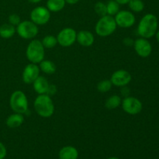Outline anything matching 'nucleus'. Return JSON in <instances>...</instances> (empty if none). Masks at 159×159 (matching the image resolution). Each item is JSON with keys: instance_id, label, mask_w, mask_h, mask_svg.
<instances>
[{"instance_id": "22", "label": "nucleus", "mask_w": 159, "mask_h": 159, "mask_svg": "<svg viewBox=\"0 0 159 159\" xmlns=\"http://www.w3.org/2000/svg\"><path fill=\"white\" fill-rule=\"evenodd\" d=\"M42 44L47 49H51L57 44V37L53 35H47L43 38L41 41Z\"/></svg>"}, {"instance_id": "10", "label": "nucleus", "mask_w": 159, "mask_h": 159, "mask_svg": "<svg viewBox=\"0 0 159 159\" xmlns=\"http://www.w3.org/2000/svg\"><path fill=\"white\" fill-rule=\"evenodd\" d=\"M116 25L121 28H130L134 25L136 22L135 16L130 11L120 10L114 16Z\"/></svg>"}, {"instance_id": "8", "label": "nucleus", "mask_w": 159, "mask_h": 159, "mask_svg": "<svg viewBox=\"0 0 159 159\" xmlns=\"http://www.w3.org/2000/svg\"><path fill=\"white\" fill-rule=\"evenodd\" d=\"M123 110L127 114L137 115L140 113L142 110V102L138 98L133 96H127L122 99L121 102Z\"/></svg>"}, {"instance_id": "32", "label": "nucleus", "mask_w": 159, "mask_h": 159, "mask_svg": "<svg viewBox=\"0 0 159 159\" xmlns=\"http://www.w3.org/2000/svg\"><path fill=\"white\" fill-rule=\"evenodd\" d=\"M119 5H126L129 2L130 0H115Z\"/></svg>"}, {"instance_id": "6", "label": "nucleus", "mask_w": 159, "mask_h": 159, "mask_svg": "<svg viewBox=\"0 0 159 159\" xmlns=\"http://www.w3.org/2000/svg\"><path fill=\"white\" fill-rule=\"evenodd\" d=\"M16 32L21 38L25 40L34 39L38 34L39 29L37 25L33 23L31 20H24L20 22L16 26Z\"/></svg>"}, {"instance_id": "19", "label": "nucleus", "mask_w": 159, "mask_h": 159, "mask_svg": "<svg viewBox=\"0 0 159 159\" xmlns=\"http://www.w3.org/2000/svg\"><path fill=\"white\" fill-rule=\"evenodd\" d=\"M65 0H48L47 2V8L50 12H57L61 11L65 8Z\"/></svg>"}, {"instance_id": "35", "label": "nucleus", "mask_w": 159, "mask_h": 159, "mask_svg": "<svg viewBox=\"0 0 159 159\" xmlns=\"http://www.w3.org/2000/svg\"><path fill=\"white\" fill-rule=\"evenodd\" d=\"M155 37H156V40H157V41L159 43V30H157V32H156V34H155Z\"/></svg>"}, {"instance_id": "9", "label": "nucleus", "mask_w": 159, "mask_h": 159, "mask_svg": "<svg viewBox=\"0 0 159 159\" xmlns=\"http://www.w3.org/2000/svg\"><path fill=\"white\" fill-rule=\"evenodd\" d=\"M51 19V12L44 6H37L30 12V20L37 26L45 25Z\"/></svg>"}, {"instance_id": "21", "label": "nucleus", "mask_w": 159, "mask_h": 159, "mask_svg": "<svg viewBox=\"0 0 159 159\" xmlns=\"http://www.w3.org/2000/svg\"><path fill=\"white\" fill-rule=\"evenodd\" d=\"M122 99L118 95H113L106 100L105 107L108 110H114L121 105Z\"/></svg>"}, {"instance_id": "13", "label": "nucleus", "mask_w": 159, "mask_h": 159, "mask_svg": "<svg viewBox=\"0 0 159 159\" xmlns=\"http://www.w3.org/2000/svg\"><path fill=\"white\" fill-rule=\"evenodd\" d=\"M134 48L138 55L141 57H147L152 54V44L146 38L141 37L137 39L134 43Z\"/></svg>"}, {"instance_id": "1", "label": "nucleus", "mask_w": 159, "mask_h": 159, "mask_svg": "<svg viewBox=\"0 0 159 159\" xmlns=\"http://www.w3.org/2000/svg\"><path fill=\"white\" fill-rule=\"evenodd\" d=\"M158 26V23L156 16L152 13H148L140 20L138 26V33L143 38H152L156 34Z\"/></svg>"}, {"instance_id": "11", "label": "nucleus", "mask_w": 159, "mask_h": 159, "mask_svg": "<svg viewBox=\"0 0 159 159\" xmlns=\"http://www.w3.org/2000/svg\"><path fill=\"white\" fill-rule=\"evenodd\" d=\"M132 76L129 71L124 69H120L112 74L110 81L113 85L117 87L127 86L131 82Z\"/></svg>"}, {"instance_id": "23", "label": "nucleus", "mask_w": 159, "mask_h": 159, "mask_svg": "<svg viewBox=\"0 0 159 159\" xmlns=\"http://www.w3.org/2000/svg\"><path fill=\"white\" fill-rule=\"evenodd\" d=\"M127 4L130 10L134 12H141L144 9V3L142 0H130Z\"/></svg>"}, {"instance_id": "18", "label": "nucleus", "mask_w": 159, "mask_h": 159, "mask_svg": "<svg viewBox=\"0 0 159 159\" xmlns=\"http://www.w3.org/2000/svg\"><path fill=\"white\" fill-rule=\"evenodd\" d=\"M16 32V26L10 23H4L0 26V37L4 39H9L13 37Z\"/></svg>"}, {"instance_id": "26", "label": "nucleus", "mask_w": 159, "mask_h": 159, "mask_svg": "<svg viewBox=\"0 0 159 159\" xmlns=\"http://www.w3.org/2000/svg\"><path fill=\"white\" fill-rule=\"evenodd\" d=\"M94 10L97 15L100 16H103L107 15V5L102 2H98L95 4Z\"/></svg>"}, {"instance_id": "33", "label": "nucleus", "mask_w": 159, "mask_h": 159, "mask_svg": "<svg viewBox=\"0 0 159 159\" xmlns=\"http://www.w3.org/2000/svg\"><path fill=\"white\" fill-rule=\"evenodd\" d=\"M65 2L69 5H75L79 2V0H65Z\"/></svg>"}, {"instance_id": "27", "label": "nucleus", "mask_w": 159, "mask_h": 159, "mask_svg": "<svg viewBox=\"0 0 159 159\" xmlns=\"http://www.w3.org/2000/svg\"><path fill=\"white\" fill-rule=\"evenodd\" d=\"M9 23L12 24V26H17L21 22V20H20V16L17 15V14H12L9 16Z\"/></svg>"}, {"instance_id": "4", "label": "nucleus", "mask_w": 159, "mask_h": 159, "mask_svg": "<svg viewBox=\"0 0 159 159\" xmlns=\"http://www.w3.org/2000/svg\"><path fill=\"white\" fill-rule=\"evenodd\" d=\"M45 48L41 41L37 39L32 40L26 50V58L30 63L39 64L44 59Z\"/></svg>"}, {"instance_id": "28", "label": "nucleus", "mask_w": 159, "mask_h": 159, "mask_svg": "<svg viewBox=\"0 0 159 159\" xmlns=\"http://www.w3.org/2000/svg\"><path fill=\"white\" fill-rule=\"evenodd\" d=\"M6 154H7V151H6V147L4 144L0 141V159H4L6 158Z\"/></svg>"}, {"instance_id": "20", "label": "nucleus", "mask_w": 159, "mask_h": 159, "mask_svg": "<svg viewBox=\"0 0 159 159\" xmlns=\"http://www.w3.org/2000/svg\"><path fill=\"white\" fill-rule=\"evenodd\" d=\"M39 68L41 71L47 75H53L56 71V65L53 61L50 60H44L43 59L41 62H40Z\"/></svg>"}, {"instance_id": "36", "label": "nucleus", "mask_w": 159, "mask_h": 159, "mask_svg": "<svg viewBox=\"0 0 159 159\" xmlns=\"http://www.w3.org/2000/svg\"><path fill=\"white\" fill-rule=\"evenodd\" d=\"M107 159H120L119 158H116V157H110V158H107Z\"/></svg>"}, {"instance_id": "30", "label": "nucleus", "mask_w": 159, "mask_h": 159, "mask_svg": "<svg viewBox=\"0 0 159 159\" xmlns=\"http://www.w3.org/2000/svg\"><path fill=\"white\" fill-rule=\"evenodd\" d=\"M123 43H124L126 46H132V45H134V40H132L130 37H126V38H124V40H123Z\"/></svg>"}, {"instance_id": "3", "label": "nucleus", "mask_w": 159, "mask_h": 159, "mask_svg": "<svg viewBox=\"0 0 159 159\" xmlns=\"http://www.w3.org/2000/svg\"><path fill=\"white\" fill-rule=\"evenodd\" d=\"M116 21L114 17L110 15L101 16L95 26V31L98 36L107 37L112 35L116 30Z\"/></svg>"}, {"instance_id": "34", "label": "nucleus", "mask_w": 159, "mask_h": 159, "mask_svg": "<svg viewBox=\"0 0 159 159\" xmlns=\"http://www.w3.org/2000/svg\"><path fill=\"white\" fill-rule=\"evenodd\" d=\"M28 1L31 3H38L40 2H41L42 0H28Z\"/></svg>"}, {"instance_id": "16", "label": "nucleus", "mask_w": 159, "mask_h": 159, "mask_svg": "<svg viewBox=\"0 0 159 159\" xmlns=\"http://www.w3.org/2000/svg\"><path fill=\"white\" fill-rule=\"evenodd\" d=\"M24 122V116L22 113H14L9 115L6 121V126L9 128H17L20 127Z\"/></svg>"}, {"instance_id": "17", "label": "nucleus", "mask_w": 159, "mask_h": 159, "mask_svg": "<svg viewBox=\"0 0 159 159\" xmlns=\"http://www.w3.org/2000/svg\"><path fill=\"white\" fill-rule=\"evenodd\" d=\"M59 159H78L79 152L73 146H65L58 153Z\"/></svg>"}, {"instance_id": "14", "label": "nucleus", "mask_w": 159, "mask_h": 159, "mask_svg": "<svg viewBox=\"0 0 159 159\" xmlns=\"http://www.w3.org/2000/svg\"><path fill=\"white\" fill-rule=\"evenodd\" d=\"M76 41H78L79 44L83 47H90L94 43L95 37L92 32L82 30L77 33Z\"/></svg>"}, {"instance_id": "15", "label": "nucleus", "mask_w": 159, "mask_h": 159, "mask_svg": "<svg viewBox=\"0 0 159 159\" xmlns=\"http://www.w3.org/2000/svg\"><path fill=\"white\" fill-rule=\"evenodd\" d=\"M50 83L48 79L43 76L39 75L38 78L33 82V87L36 93L38 95L46 94L48 92Z\"/></svg>"}, {"instance_id": "29", "label": "nucleus", "mask_w": 159, "mask_h": 159, "mask_svg": "<svg viewBox=\"0 0 159 159\" xmlns=\"http://www.w3.org/2000/svg\"><path fill=\"white\" fill-rule=\"evenodd\" d=\"M56 92H57V88H56L55 85H50L49 87H48V92H47L46 94L51 96H53V95L55 94Z\"/></svg>"}, {"instance_id": "5", "label": "nucleus", "mask_w": 159, "mask_h": 159, "mask_svg": "<svg viewBox=\"0 0 159 159\" xmlns=\"http://www.w3.org/2000/svg\"><path fill=\"white\" fill-rule=\"evenodd\" d=\"M9 106L14 113L22 114L27 113L29 103L25 93L21 90L14 91L9 99Z\"/></svg>"}, {"instance_id": "25", "label": "nucleus", "mask_w": 159, "mask_h": 159, "mask_svg": "<svg viewBox=\"0 0 159 159\" xmlns=\"http://www.w3.org/2000/svg\"><path fill=\"white\" fill-rule=\"evenodd\" d=\"M112 86H113V84H112L111 81L109 80V79H104V80L100 81L97 84V89L100 93H105L110 91Z\"/></svg>"}, {"instance_id": "7", "label": "nucleus", "mask_w": 159, "mask_h": 159, "mask_svg": "<svg viewBox=\"0 0 159 159\" xmlns=\"http://www.w3.org/2000/svg\"><path fill=\"white\" fill-rule=\"evenodd\" d=\"M77 32L71 27L62 29L57 35V43L64 48H68L74 44L76 41Z\"/></svg>"}, {"instance_id": "12", "label": "nucleus", "mask_w": 159, "mask_h": 159, "mask_svg": "<svg viewBox=\"0 0 159 159\" xmlns=\"http://www.w3.org/2000/svg\"><path fill=\"white\" fill-rule=\"evenodd\" d=\"M40 68L37 64L30 63L24 68L22 74L23 82L26 84H33V82L40 75Z\"/></svg>"}, {"instance_id": "31", "label": "nucleus", "mask_w": 159, "mask_h": 159, "mask_svg": "<svg viewBox=\"0 0 159 159\" xmlns=\"http://www.w3.org/2000/svg\"><path fill=\"white\" fill-rule=\"evenodd\" d=\"M122 88V90H121V94L123 95V96H124L125 97H127V96H129V93H130V89H129L127 88V86H124V87H121Z\"/></svg>"}, {"instance_id": "24", "label": "nucleus", "mask_w": 159, "mask_h": 159, "mask_svg": "<svg viewBox=\"0 0 159 159\" xmlns=\"http://www.w3.org/2000/svg\"><path fill=\"white\" fill-rule=\"evenodd\" d=\"M106 5H107V15L114 16L120 11V5L115 0H110Z\"/></svg>"}, {"instance_id": "2", "label": "nucleus", "mask_w": 159, "mask_h": 159, "mask_svg": "<svg viewBox=\"0 0 159 159\" xmlns=\"http://www.w3.org/2000/svg\"><path fill=\"white\" fill-rule=\"evenodd\" d=\"M36 113L43 118H49L54 113V104L51 96L47 94L38 95L34 102Z\"/></svg>"}]
</instances>
